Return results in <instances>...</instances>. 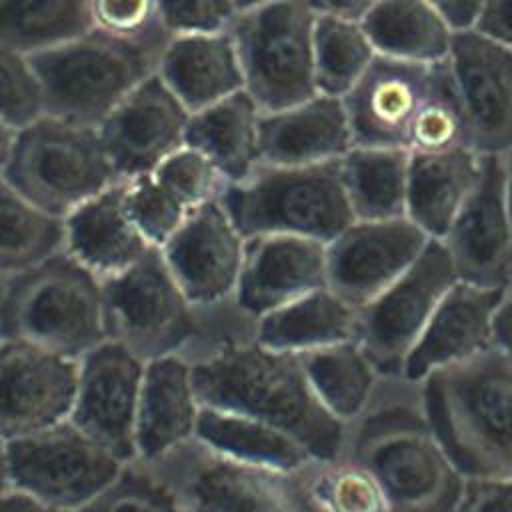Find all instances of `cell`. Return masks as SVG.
Segmentation results:
<instances>
[{
  "label": "cell",
  "instance_id": "7402d4cb",
  "mask_svg": "<svg viewBox=\"0 0 512 512\" xmlns=\"http://www.w3.org/2000/svg\"><path fill=\"white\" fill-rule=\"evenodd\" d=\"M506 296L504 290L458 280L408 354L402 378L420 384L432 372L492 348L496 344V316Z\"/></svg>",
  "mask_w": 512,
  "mask_h": 512
},
{
  "label": "cell",
  "instance_id": "30bf717a",
  "mask_svg": "<svg viewBox=\"0 0 512 512\" xmlns=\"http://www.w3.org/2000/svg\"><path fill=\"white\" fill-rule=\"evenodd\" d=\"M188 512H320L302 472L230 460L196 438L146 462Z\"/></svg>",
  "mask_w": 512,
  "mask_h": 512
},
{
  "label": "cell",
  "instance_id": "5b68a950",
  "mask_svg": "<svg viewBox=\"0 0 512 512\" xmlns=\"http://www.w3.org/2000/svg\"><path fill=\"white\" fill-rule=\"evenodd\" d=\"M220 200L246 240L290 234L328 244L356 220L340 160L314 166L260 164L246 180L226 184Z\"/></svg>",
  "mask_w": 512,
  "mask_h": 512
},
{
  "label": "cell",
  "instance_id": "f6af8a7d",
  "mask_svg": "<svg viewBox=\"0 0 512 512\" xmlns=\"http://www.w3.org/2000/svg\"><path fill=\"white\" fill-rule=\"evenodd\" d=\"M458 512H512V476L466 480Z\"/></svg>",
  "mask_w": 512,
  "mask_h": 512
},
{
  "label": "cell",
  "instance_id": "6f0895ef",
  "mask_svg": "<svg viewBox=\"0 0 512 512\" xmlns=\"http://www.w3.org/2000/svg\"><path fill=\"white\" fill-rule=\"evenodd\" d=\"M508 298H512V284H510V288H508Z\"/></svg>",
  "mask_w": 512,
  "mask_h": 512
},
{
  "label": "cell",
  "instance_id": "7dc6e473",
  "mask_svg": "<svg viewBox=\"0 0 512 512\" xmlns=\"http://www.w3.org/2000/svg\"><path fill=\"white\" fill-rule=\"evenodd\" d=\"M318 16H332L350 22H362L378 0H306Z\"/></svg>",
  "mask_w": 512,
  "mask_h": 512
},
{
  "label": "cell",
  "instance_id": "cb8c5ba5",
  "mask_svg": "<svg viewBox=\"0 0 512 512\" xmlns=\"http://www.w3.org/2000/svg\"><path fill=\"white\" fill-rule=\"evenodd\" d=\"M200 408L190 360L164 356L146 362L136 410V460L154 462L192 440Z\"/></svg>",
  "mask_w": 512,
  "mask_h": 512
},
{
  "label": "cell",
  "instance_id": "7c38bea8",
  "mask_svg": "<svg viewBox=\"0 0 512 512\" xmlns=\"http://www.w3.org/2000/svg\"><path fill=\"white\" fill-rule=\"evenodd\" d=\"M456 282L446 246L430 240L406 274L358 310L356 340L380 376H402L408 354Z\"/></svg>",
  "mask_w": 512,
  "mask_h": 512
},
{
  "label": "cell",
  "instance_id": "7bdbcfd3",
  "mask_svg": "<svg viewBox=\"0 0 512 512\" xmlns=\"http://www.w3.org/2000/svg\"><path fill=\"white\" fill-rule=\"evenodd\" d=\"M92 28L162 52L166 34L156 0H90Z\"/></svg>",
  "mask_w": 512,
  "mask_h": 512
},
{
  "label": "cell",
  "instance_id": "836d02e7",
  "mask_svg": "<svg viewBox=\"0 0 512 512\" xmlns=\"http://www.w3.org/2000/svg\"><path fill=\"white\" fill-rule=\"evenodd\" d=\"M64 252V218L0 178V274L16 276Z\"/></svg>",
  "mask_w": 512,
  "mask_h": 512
},
{
  "label": "cell",
  "instance_id": "277c9868",
  "mask_svg": "<svg viewBox=\"0 0 512 512\" xmlns=\"http://www.w3.org/2000/svg\"><path fill=\"white\" fill-rule=\"evenodd\" d=\"M2 338L22 340L70 360H80L106 338L102 280L60 252L10 276Z\"/></svg>",
  "mask_w": 512,
  "mask_h": 512
},
{
  "label": "cell",
  "instance_id": "8d00e7d4",
  "mask_svg": "<svg viewBox=\"0 0 512 512\" xmlns=\"http://www.w3.org/2000/svg\"><path fill=\"white\" fill-rule=\"evenodd\" d=\"M302 474L320 512H392L374 474L350 456L312 462Z\"/></svg>",
  "mask_w": 512,
  "mask_h": 512
},
{
  "label": "cell",
  "instance_id": "d6a6232c",
  "mask_svg": "<svg viewBox=\"0 0 512 512\" xmlns=\"http://www.w3.org/2000/svg\"><path fill=\"white\" fill-rule=\"evenodd\" d=\"M320 404L344 426L368 414L378 368L358 340L298 356Z\"/></svg>",
  "mask_w": 512,
  "mask_h": 512
},
{
  "label": "cell",
  "instance_id": "f1b7e54d",
  "mask_svg": "<svg viewBox=\"0 0 512 512\" xmlns=\"http://www.w3.org/2000/svg\"><path fill=\"white\" fill-rule=\"evenodd\" d=\"M262 110L246 92L190 114L184 144L204 152L228 184L246 180L260 162Z\"/></svg>",
  "mask_w": 512,
  "mask_h": 512
},
{
  "label": "cell",
  "instance_id": "484cf974",
  "mask_svg": "<svg viewBox=\"0 0 512 512\" xmlns=\"http://www.w3.org/2000/svg\"><path fill=\"white\" fill-rule=\"evenodd\" d=\"M156 76L190 114L244 90L230 32L172 36L158 56Z\"/></svg>",
  "mask_w": 512,
  "mask_h": 512
},
{
  "label": "cell",
  "instance_id": "3957f363",
  "mask_svg": "<svg viewBox=\"0 0 512 512\" xmlns=\"http://www.w3.org/2000/svg\"><path fill=\"white\" fill-rule=\"evenodd\" d=\"M350 458L374 474L392 512H458L460 508L466 480L422 410L388 406L364 414Z\"/></svg>",
  "mask_w": 512,
  "mask_h": 512
},
{
  "label": "cell",
  "instance_id": "f907efd6",
  "mask_svg": "<svg viewBox=\"0 0 512 512\" xmlns=\"http://www.w3.org/2000/svg\"><path fill=\"white\" fill-rule=\"evenodd\" d=\"M20 130L0 118V178H4L18 144Z\"/></svg>",
  "mask_w": 512,
  "mask_h": 512
},
{
  "label": "cell",
  "instance_id": "d6986e66",
  "mask_svg": "<svg viewBox=\"0 0 512 512\" xmlns=\"http://www.w3.org/2000/svg\"><path fill=\"white\" fill-rule=\"evenodd\" d=\"M190 112L156 76L136 86L98 126L104 150L120 180L150 174L184 146Z\"/></svg>",
  "mask_w": 512,
  "mask_h": 512
},
{
  "label": "cell",
  "instance_id": "83f0119b",
  "mask_svg": "<svg viewBox=\"0 0 512 512\" xmlns=\"http://www.w3.org/2000/svg\"><path fill=\"white\" fill-rule=\"evenodd\" d=\"M482 156L472 148L440 154L410 152L406 216L430 238L442 240L472 194Z\"/></svg>",
  "mask_w": 512,
  "mask_h": 512
},
{
  "label": "cell",
  "instance_id": "1f68e13d",
  "mask_svg": "<svg viewBox=\"0 0 512 512\" xmlns=\"http://www.w3.org/2000/svg\"><path fill=\"white\" fill-rule=\"evenodd\" d=\"M340 170L356 220L406 216L410 150L354 146L340 160Z\"/></svg>",
  "mask_w": 512,
  "mask_h": 512
},
{
  "label": "cell",
  "instance_id": "ffe728a7",
  "mask_svg": "<svg viewBox=\"0 0 512 512\" xmlns=\"http://www.w3.org/2000/svg\"><path fill=\"white\" fill-rule=\"evenodd\" d=\"M442 64L428 66L376 56L360 82L342 98L354 146L408 150L410 126Z\"/></svg>",
  "mask_w": 512,
  "mask_h": 512
},
{
  "label": "cell",
  "instance_id": "4dcf8cb0",
  "mask_svg": "<svg viewBox=\"0 0 512 512\" xmlns=\"http://www.w3.org/2000/svg\"><path fill=\"white\" fill-rule=\"evenodd\" d=\"M210 450L260 468L302 472L316 462L294 438L256 418L200 408L196 436Z\"/></svg>",
  "mask_w": 512,
  "mask_h": 512
},
{
  "label": "cell",
  "instance_id": "9a60e30c",
  "mask_svg": "<svg viewBox=\"0 0 512 512\" xmlns=\"http://www.w3.org/2000/svg\"><path fill=\"white\" fill-rule=\"evenodd\" d=\"M144 364L114 340L100 342L78 360L70 422L124 464L136 460L134 432Z\"/></svg>",
  "mask_w": 512,
  "mask_h": 512
},
{
  "label": "cell",
  "instance_id": "b9f144b4",
  "mask_svg": "<svg viewBox=\"0 0 512 512\" xmlns=\"http://www.w3.org/2000/svg\"><path fill=\"white\" fill-rule=\"evenodd\" d=\"M44 114V94L30 56L0 46V118L24 130Z\"/></svg>",
  "mask_w": 512,
  "mask_h": 512
},
{
  "label": "cell",
  "instance_id": "44dd1931",
  "mask_svg": "<svg viewBox=\"0 0 512 512\" xmlns=\"http://www.w3.org/2000/svg\"><path fill=\"white\" fill-rule=\"evenodd\" d=\"M328 286L326 244L290 234L246 240L244 262L232 304L256 320L308 292Z\"/></svg>",
  "mask_w": 512,
  "mask_h": 512
},
{
  "label": "cell",
  "instance_id": "52a82bcc",
  "mask_svg": "<svg viewBox=\"0 0 512 512\" xmlns=\"http://www.w3.org/2000/svg\"><path fill=\"white\" fill-rule=\"evenodd\" d=\"M306 0H266L236 14L234 40L244 90L262 112H276L318 94L314 78V26Z\"/></svg>",
  "mask_w": 512,
  "mask_h": 512
},
{
  "label": "cell",
  "instance_id": "4fadbf2b",
  "mask_svg": "<svg viewBox=\"0 0 512 512\" xmlns=\"http://www.w3.org/2000/svg\"><path fill=\"white\" fill-rule=\"evenodd\" d=\"M446 64L468 146L480 156L512 152V50L476 28H462L454 32Z\"/></svg>",
  "mask_w": 512,
  "mask_h": 512
},
{
  "label": "cell",
  "instance_id": "db71d44e",
  "mask_svg": "<svg viewBox=\"0 0 512 512\" xmlns=\"http://www.w3.org/2000/svg\"><path fill=\"white\" fill-rule=\"evenodd\" d=\"M502 160H504V176H506V204H508V214L512 224V152L502 156Z\"/></svg>",
  "mask_w": 512,
  "mask_h": 512
},
{
  "label": "cell",
  "instance_id": "f35d334b",
  "mask_svg": "<svg viewBox=\"0 0 512 512\" xmlns=\"http://www.w3.org/2000/svg\"><path fill=\"white\" fill-rule=\"evenodd\" d=\"M80 512H188L174 490L140 460L126 462L114 482Z\"/></svg>",
  "mask_w": 512,
  "mask_h": 512
},
{
  "label": "cell",
  "instance_id": "74e56055",
  "mask_svg": "<svg viewBox=\"0 0 512 512\" xmlns=\"http://www.w3.org/2000/svg\"><path fill=\"white\" fill-rule=\"evenodd\" d=\"M458 148H470L468 128L450 80L448 64L444 62L428 98L410 126L408 150L416 154H440Z\"/></svg>",
  "mask_w": 512,
  "mask_h": 512
},
{
  "label": "cell",
  "instance_id": "816d5d0a",
  "mask_svg": "<svg viewBox=\"0 0 512 512\" xmlns=\"http://www.w3.org/2000/svg\"><path fill=\"white\" fill-rule=\"evenodd\" d=\"M496 346L512 356V298L508 296L496 316Z\"/></svg>",
  "mask_w": 512,
  "mask_h": 512
},
{
  "label": "cell",
  "instance_id": "2e32d148",
  "mask_svg": "<svg viewBox=\"0 0 512 512\" xmlns=\"http://www.w3.org/2000/svg\"><path fill=\"white\" fill-rule=\"evenodd\" d=\"M78 360L40 346L0 340V436L6 442L36 434L70 418Z\"/></svg>",
  "mask_w": 512,
  "mask_h": 512
},
{
  "label": "cell",
  "instance_id": "d590c367",
  "mask_svg": "<svg viewBox=\"0 0 512 512\" xmlns=\"http://www.w3.org/2000/svg\"><path fill=\"white\" fill-rule=\"evenodd\" d=\"M360 22L318 16L314 26V78L324 96L344 98L376 58Z\"/></svg>",
  "mask_w": 512,
  "mask_h": 512
},
{
  "label": "cell",
  "instance_id": "c3c4849f",
  "mask_svg": "<svg viewBox=\"0 0 512 512\" xmlns=\"http://www.w3.org/2000/svg\"><path fill=\"white\" fill-rule=\"evenodd\" d=\"M434 2L456 30L472 28L480 12L482 0H430Z\"/></svg>",
  "mask_w": 512,
  "mask_h": 512
},
{
  "label": "cell",
  "instance_id": "e575fe53",
  "mask_svg": "<svg viewBox=\"0 0 512 512\" xmlns=\"http://www.w3.org/2000/svg\"><path fill=\"white\" fill-rule=\"evenodd\" d=\"M92 30L90 0H0V46L26 56Z\"/></svg>",
  "mask_w": 512,
  "mask_h": 512
},
{
  "label": "cell",
  "instance_id": "6da1fadb",
  "mask_svg": "<svg viewBox=\"0 0 512 512\" xmlns=\"http://www.w3.org/2000/svg\"><path fill=\"white\" fill-rule=\"evenodd\" d=\"M204 408L256 418L294 438L316 462L342 456L344 430L316 398L298 356L232 338L192 360Z\"/></svg>",
  "mask_w": 512,
  "mask_h": 512
},
{
  "label": "cell",
  "instance_id": "d4e9b609",
  "mask_svg": "<svg viewBox=\"0 0 512 512\" xmlns=\"http://www.w3.org/2000/svg\"><path fill=\"white\" fill-rule=\"evenodd\" d=\"M150 248L126 212L122 182L64 218V252L100 280L124 272Z\"/></svg>",
  "mask_w": 512,
  "mask_h": 512
},
{
  "label": "cell",
  "instance_id": "f546056e",
  "mask_svg": "<svg viewBox=\"0 0 512 512\" xmlns=\"http://www.w3.org/2000/svg\"><path fill=\"white\" fill-rule=\"evenodd\" d=\"M378 56L442 64L456 28L430 0H378L360 22Z\"/></svg>",
  "mask_w": 512,
  "mask_h": 512
},
{
  "label": "cell",
  "instance_id": "f5cc1de1",
  "mask_svg": "<svg viewBox=\"0 0 512 512\" xmlns=\"http://www.w3.org/2000/svg\"><path fill=\"white\" fill-rule=\"evenodd\" d=\"M12 488L10 468H8V442L0 436V498Z\"/></svg>",
  "mask_w": 512,
  "mask_h": 512
},
{
  "label": "cell",
  "instance_id": "60d3db41",
  "mask_svg": "<svg viewBox=\"0 0 512 512\" xmlns=\"http://www.w3.org/2000/svg\"><path fill=\"white\" fill-rule=\"evenodd\" d=\"M188 210L218 200L226 188V178L214 162L194 146H180L168 154L152 172Z\"/></svg>",
  "mask_w": 512,
  "mask_h": 512
},
{
  "label": "cell",
  "instance_id": "ac0fdd59",
  "mask_svg": "<svg viewBox=\"0 0 512 512\" xmlns=\"http://www.w3.org/2000/svg\"><path fill=\"white\" fill-rule=\"evenodd\" d=\"M440 242L450 254L458 280L508 294L512 224L502 156H482L478 182Z\"/></svg>",
  "mask_w": 512,
  "mask_h": 512
},
{
  "label": "cell",
  "instance_id": "9c48e42d",
  "mask_svg": "<svg viewBox=\"0 0 512 512\" xmlns=\"http://www.w3.org/2000/svg\"><path fill=\"white\" fill-rule=\"evenodd\" d=\"M106 338L142 362L182 352L200 338L198 310L170 274L158 248L124 272L102 280Z\"/></svg>",
  "mask_w": 512,
  "mask_h": 512
},
{
  "label": "cell",
  "instance_id": "11a10c76",
  "mask_svg": "<svg viewBox=\"0 0 512 512\" xmlns=\"http://www.w3.org/2000/svg\"><path fill=\"white\" fill-rule=\"evenodd\" d=\"M230 2L234 4V8H236L238 12H242V10H248V8H254V6L262 4V2H266V0H230Z\"/></svg>",
  "mask_w": 512,
  "mask_h": 512
},
{
  "label": "cell",
  "instance_id": "9f6ffc18",
  "mask_svg": "<svg viewBox=\"0 0 512 512\" xmlns=\"http://www.w3.org/2000/svg\"><path fill=\"white\" fill-rule=\"evenodd\" d=\"M8 276L0 274V316H2V304H4V296H6V288H8ZM0 340H2V328H0Z\"/></svg>",
  "mask_w": 512,
  "mask_h": 512
},
{
  "label": "cell",
  "instance_id": "603a6c76",
  "mask_svg": "<svg viewBox=\"0 0 512 512\" xmlns=\"http://www.w3.org/2000/svg\"><path fill=\"white\" fill-rule=\"evenodd\" d=\"M354 148L342 98L316 94L260 118V162L314 166L342 160Z\"/></svg>",
  "mask_w": 512,
  "mask_h": 512
},
{
  "label": "cell",
  "instance_id": "ab89813d",
  "mask_svg": "<svg viewBox=\"0 0 512 512\" xmlns=\"http://www.w3.org/2000/svg\"><path fill=\"white\" fill-rule=\"evenodd\" d=\"M122 184L130 220L152 248H162L190 210L152 174L122 180Z\"/></svg>",
  "mask_w": 512,
  "mask_h": 512
},
{
  "label": "cell",
  "instance_id": "bcb514c9",
  "mask_svg": "<svg viewBox=\"0 0 512 512\" xmlns=\"http://www.w3.org/2000/svg\"><path fill=\"white\" fill-rule=\"evenodd\" d=\"M472 28L512 50V0H482Z\"/></svg>",
  "mask_w": 512,
  "mask_h": 512
},
{
  "label": "cell",
  "instance_id": "681fc988",
  "mask_svg": "<svg viewBox=\"0 0 512 512\" xmlns=\"http://www.w3.org/2000/svg\"><path fill=\"white\" fill-rule=\"evenodd\" d=\"M0 512H70L64 508H58L54 504H48L32 494H26L22 490L10 488L0 498Z\"/></svg>",
  "mask_w": 512,
  "mask_h": 512
},
{
  "label": "cell",
  "instance_id": "8fae6325",
  "mask_svg": "<svg viewBox=\"0 0 512 512\" xmlns=\"http://www.w3.org/2000/svg\"><path fill=\"white\" fill-rule=\"evenodd\" d=\"M124 462L68 420L8 442L12 488L80 512L120 474Z\"/></svg>",
  "mask_w": 512,
  "mask_h": 512
},
{
  "label": "cell",
  "instance_id": "e0dca14e",
  "mask_svg": "<svg viewBox=\"0 0 512 512\" xmlns=\"http://www.w3.org/2000/svg\"><path fill=\"white\" fill-rule=\"evenodd\" d=\"M428 244L408 216L354 220L326 244L328 288L362 308L406 274Z\"/></svg>",
  "mask_w": 512,
  "mask_h": 512
},
{
  "label": "cell",
  "instance_id": "8992f818",
  "mask_svg": "<svg viewBox=\"0 0 512 512\" xmlns=\"http://www.w3.org/2000/svg\"><path fill=\"white\" fill-rule=\"evenodd\" d=\"M160 52L96 28L32 54L46 114L98 128L108 114L156 72Z\"/></svg>",
  "mask_w": 512,
  "mask_h": 512
},
{
  "label": "cell",
  "instance_id": "5bb4252c",
  "mask_svg": "<svg viewBox=\"0 0 512 512\" xmlns=\"http://www.w3.org/2000/svg\"><path fill=\"white\" fill-rule=\"evenodd\" d=\"M158 250L192 306L216 310L232 304L246 238L220 198L192 208Z\"/></svg>",
  "mask_w": 512,
  "mask_h": 512
},
{
  "label": "cell",
  "instance_id": "ee69618b",
  "mask_svg": "<svg viewBox=\"0 0 512 512\" xmlns=\"http://www.w3.org/2000/svg\"><path fill=\"white\" fill-rule=\"evenodd\" d=\"M166 34H216L228 32L238 10L230 0H156Z\"/></svg>",
  "mask_w": 512,
  "mask_h": 512
},
{
  "label": "cell",
  "instance_id": "4316f807",
  "mask_svg": "<svg viewBox=\"0 0 512 512\" xmlns=\"http://www.w3.org/2000/svg\"><path fill=\"white\" fill-rule=\"evenodd\" d=\"M358 310L328 286L318 288L256 318L252 338L268 350L302 356L356 340Z\"/></svg>",
  "mask_w": 512,
  "mask_h": 512
},
{
  "label": "cell",
  "instance_id": "7a4b0ae2",
  "mask_svg": "<svg viewBox=\"0 0 512 512\" xmlns=\"http://www.w3.org/2000/svg\"><path fill=\"white\" fill-rule=\"evenodd\" d=\"M420 384L422 414L464 480L512 476V356L494 344Z\"/></svg>",
  "mask_w": 512,
  "mask_h": 512
},
{
  "label": "cell",
  "instance_id": "ba28073f",
  "mask_svg": "<svg viewBox=\"0 0 512 512\" xmlns=\"http://www.w3.org/2000/svg\"><path fill=\"white\" fill-rule=\"evenodd\" d=\"M4 178L58 218H66L80 204L122 182L98 128L50 114L20 130Z\"/></svg>",
  "mask_w": 512,
  "mask_h": 512
}]
</instances>
